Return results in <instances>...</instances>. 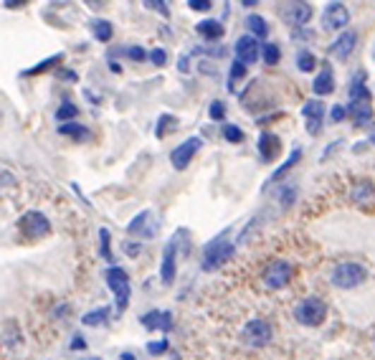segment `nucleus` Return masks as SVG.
I'll return each mask as SVG.
<instances>
[{"label":"nucleus","mask_w":375,"mask_h":360,"mask_svg":"<svg viewBox=\"0 0 375 360\" xmlns=\"http://www.w3.org/2000/svg\"><path fill=\"white\" fill-rule=\"evenodd\" d=\"M124 251H127V256H137V254H140V244H132V241H124Z\"/></svg>","instance_id":"obj_44"},{"label":"nucleus","mask_w":375,"mask_h":360,"mask_svg":"<svg viewBox=\"0 0 375 360\" xmlns=\"http://www.w3.org/2000/svg\"><path fill=\"white\" fill-rule=\"evenodd\" d=\"M370 143L375 145V127H373V130H370Z\"/></svg>","instance_id":"obj_49"},{"label":"nucleus","mask_w":375,"mask_h":360,"mask_svg":"<svg viewBox=\"0 0 375 360\" xmlns=\"http://www.w3.org/2000/svg\"><path fill=\"white\" fill-rule=\"evenodd\" d=\"M246 76V64H241V61H234L231 64V71H228V89L234 92L236 84H239L241 79Z\"/></svg>","instance_id":"obj_27"},{"label":"nucleus","mask_w":375,"mask_h":360,"mask_svg":"<svg viewBox=\"0 0 375 360\" xmlns=\"http://www.w3.org/2000/svg\"><path fill=\"white\" fill-rule=\"evenodd\" d=\"M86 348V342L84 340H81V337L79 335H76L74 337V340H71V350H84Z\"/></svg>","instance_id":"obj_46"},{"label":"nucleus","mask_w":375,"mask_h":360,"mask_svg":"<svg viewBox=\"0 0 375 360\" xmlns=\"http://www.w3.org/2000/svg\"><path fill=\"white\" fill-rule=\"evenodd\" d=\"M86 360H99V358H86Z\"/></svg>","instance_id":"obj_50"},{"label":"nucleus","mask_w":375,"mask_h":360,"mask_svg":"<svg viewBox=\"0 0 375 360\" xmlns=\"http://www.w3.org/2000/svg\"><path fill=\"white\" fill-rule=\"evenodd\" d=\"M350 198L360 211L365 213L375 211V186L370 180H355V186L350 188Z\"/></svg>","instance_id":"obj_10"},{"label":"nucleus","mask_w":375,"mask_h":360,"mask_svg":"<svg viewBox=\"0 0 375 360\" xmlns=\"http://www.w3.org/2000/svg\"><path fill=\"white\" fill-rule=\"evenodd\" d=\"M140 323L148 330H162V332H170L172 330V315L165 310H153L148 315L140 317Z\"/></svg>","instance_id":"obj_18"},{"label":"nucleus","mask_w":375,"mask_h":360,"mask_svg":"<svg viewBox=\"0 0 375 360\" xmlns=\"http://www.w3.org/2000/svg\"><path fill=\"white\" fill-rule=\"evenodd\" d=\"M258 152H261V160L269 162L279 152V137H274L271 132H261L258 135Z\"/></svg>","instance_id":"obj_19"},{"label":"nucleus","mask_w":375,"mask_h":360,"mask_svg":"<svg viewBox=\"0 0 375 360\" xmlns=\"http://www.w3.org/2000/svg\"><path fill=\"white\" fill-rule=\"evenodd\" d=\"M79 114V109H76V104H71V102H64L59 109H56V119L61 124H66V122H71V119Z\"/></svg>","instance_id":"obj_29"},{"label":"nucleus","mask_w":375,"mask_h":360,"mask_svg":"<svg viewBox=\"0 0 375 360\" xmlns=\"http://www.w3.org/2000/svg\"><path fill=\"white\" fill-rule=\"evenodd\" d=\"M150 61H153L155 66H165V64H167L165 49H153V51H150Z\"/></svg>","instance_id":"obj_38"},{"label":"nucleus","mask_w":375,"mask_h":360,"mask_svg":"<svg viewBox=\"0 0 375 360\" xmlns=\"http://www.w3.org/2000/svg\"><path fill=\"white\" fill-rule=\"evenodd\" d=\"M107 284H109L112 294H114V299H117V310L124 312L129 304V274L124 272L122 267H112L109 272H107Z\"/></svg>","instance_id":"obj_6"},{"label":"nucleus","mask_w":375,"mask_h":360,"mask_svg":"<svg viewBox=\"0 0 375 360\" xmlns=\"http://www.w3.org/2000/svg\"><path fill=\"white\" fill-rule=\"evenodd\" d=\"M99 246H102V256H105V259H112V251H109V231H107V229H99Z\"/></svg>","instance_id":"obj_36"},{"label":"nucleus","mask_w":375,"mask_h":360,"mask_svg":"<svg viewBox=\"0 0 375 360\" xmlns=\"http://www.w3.org/2000/svg\"><path fill=\"white\" fill-rule=\"evenodd\" d=\"M370 100L373 94L365 87V71H357V76L350 84V117L355 122V127H365L373 119V107H370Z\"/></svg>","instance_id":"obj_1"},{"label":"nucleus","mask_w":375,"mask_h":360,"mask_svg":"<svg viewBox=\"0 0 375 360\" xmlns=\"http://www.w3.org/2000/svg\"><path fill=\"white\" fill-rule=\"evenodd\" d=\"M261 49H264V46H258V38H254L251 33H249V36H241L234 44L236 61L249 66V64H254L256 59H261Z\"/></svg>","instance_id":"obj_13"},{"label":"nucleus","mask_w":375,"mask_h":360,"mask_svg":"<svg viewBox=\"0 0 375 360\" xmlns=\"http://www.w3.org/2000/svg\"><path fill=\"white\" fill-rule=\"evenodd\" d=\"M282 18L294 28H302L312 18V8L309 3H290V6H282Z\"/></svg>","instance_id":"obj_15"},{"label":"nucleus","mask_w":375,"mask_h":360,"mask_svg":"<svg viewBox=\"0 0 375 360\" xmlns=\"http://www.w3.org/2000/svg\"><path fill=\"white\" fill-rule=\"evenodd\" d=\"M61 54H56V56H51V59H43L41 64H36V66L33 68H28V71H25V74H43V71H46V68H54L56 64H61Z\"/></svg>","instance_id":"obj_32"},{"label":"nucleus","mask_w":375,"mask_h":360,"mask_svg":"<svg viewBox=\"0 0 375 360\" xmlns=\"http://www.w3.org/2000/svg\"><path fill=\"white\" fill-rule=\"evenodd\" d=\"M167 127H175V117H170V114H162V117L157 119V127H155V135H157V137H160V140H162V137L167 135V132H165Z\"/></svg>","instance_id":"obj_33"},{"label":"nucleus","mask_w":375,"mask_h":360,"mask_svg":"<svg viewBox=\"0 0 375 360\" xmlns=\"http://www.w3.org/2000/svg\"><path fill=\"white\" fill-rule=\"evenodd\" d=\"M196 33L198 36L208 38V41H213V38H221L223 36V25L218 23V20H201V23L196 25Z\"/></svg>","instance_id":"obj_23"},{"label":"nucleus","mask_w":375,"mask_h":360,"mask_svg":"<svg viewBox=\"0 0 375 360\" xmlns=\"http://www.w3.org/2000/svg\"><path fill=\"white\" fill-rule=\"evenodd\" d=\"M244 130H241V127H236V124H226V127H223V140H226V143H234V145H239V143H244Z\"/></svg>","instance_id":"obj_31"},{"label":"nucleus","mask_w":375,"mask_h":360,"mask_svg":"<svg viewBox=\"0 0 375 360\" xmlns=\"http://www.w3.org/2000/svg\"><path fill=\"white\" fill-rule=\"evenodd\" d=\"M3 6H6V8H23V6H25V0H6Z\"/></svg>","instance_id":"obj_47"},{"label":"nucleus","mask_w":375,"mask_h":360,"mask_svg":"<svg viewBox=\"0 0 375 360\" xmlns=\"http://www.w3.org/2000/svg\"><path fill=\"white\" fill-rule=\"evenodd\" d=\"M89 28H92L94 38H97V41H102V44L112 41V33H114V25H112L109 20H105V18H94L92 23H89Z\"/></svg>","instance_id":"obj_22"},{"label":"nucleus","mask_w":375,"mask_h":360,"mask_svg":"<svg viewBox=\"0 0 375 360\" xmlns=\"http://www.w3.org/2000/svg\"><path fill=\"white\" fill-rule=\"evenodd\" d=\"M107 317H109V307H99V310L86 312V315L81 317V323L89 325V328H97V325L107 323Z\"/></svg>","instance_id":"obj_26"},{"label":"nucleus","mask_w":375,"mask_h":360,"mask_svg":"<svg viewBox=\"0 0 375 360\" xmlns=\"http://www.w3.org/2000/svg\"><path fill=\"white\" fill-rule=\"evenodd\" d=\"M312 92L317 94V97H327V94L335 92V81H333V71L330 68H322L320 74L314 76V84H312Z\"/></svg>","instance_id":"obj_20"},{"label":"nucleus","mask_w":375,"mask_h":360,"mask_svg":"<svg viewBox=\"0 0 375 360\" xmlns=\"http://www.w3.org/2000/svg\"><path fill=\"white\" fill-rule=\"evenodd\" d=\"M246 28L251 31L254 38H266V36H269V23H266V20L261 18L258 13H251V16H249V18H246Z\"/></svg>","instance_id":"obj_25"},{"label":"nucleus","mask_w":375,"mask_h":360,"mask_svg":"<svg viewBox=\"0 0 375 360\" xmlns=\"http://www.w3.org/2000/svg\"><path fill=\"white\" fill-rule=\"evenodd\" d=\"M292 277H294V267L284 259H274L261 274V280L269 289H284L292 282Z\"/></svg>","instance_id":"obj_5"},{"label":"nucleus","mask_w":375,"mask_h":360,"mask_svg":"<svg viewBox=\"0 0 375 360\" xmlns=\"http://www.w3.org/2000/svg\"><path fill=\"white\" fill-rule=\"evenodd\" d=\"M327 317V304L320 297H307L302 299L294 307V320L304 328H317V325L325 323Z\"/></svg>","instance_id":"obj_3"},{"label":"nucleus","mask_w":375,"mask_h":360,"mask_svg":"<svg viewBox=\"0 0 375 360\" xmlns=\"http://www.w3.org/2000/svg\"><path fill=\"white\" fill-rule=\"evenodd\" d=\"M299 160H302V150L297 148L294 152H292V155L287 157V160H284L277 170H274V175H271V178H269V183H279V180H282V178H287V173H290V170L294 168V165H297V162H299Z\"/></svg>","instance_id":"obj_24"},{"label":"nucleus","mask_w":375,"mask_h":360,"mask_svg":"<svg viewBox=\"0 0 375 360\" xmlns=\"http://www.w3.org/2000/svg\"><path fill=\"white\" fill-rule=\"evenodd\" d=\"M188 8L191 11H198V13H206V11H210V0H188Z\"/></svg>","instance_id":"obj_41"},{"label":"nucleus","mask_w":375,"mask_h":360,"mask_svg":"<svg viewBox=\"0 0 375 360\" xmlns=\"http://www.w3.org/2000/svg\"><path fill=\"white\" fill-rule=\"evenodd\" d=\"M279 200H282L284 208H290V205L294 203V188H292V186H284L282 193H279Z\"/></svg>","instance_id":"obj_37"},{"label":"nucleus","mask_w":375,"mask_h":360,"mask_svg":"<svg viewBox=\"0 0 375 360\" xmlns=\"http://www.w3.org/2000/svg\"><path fill=\"white\" fill-rule=\"evenodd\" d=\"M347 117V109H345V107H340V104H335L333 109H330V122H343V119Z\"/></svg>","instance_id":"obj_40"},{"label":"nucleus","mask_w":375,"mask_h":360,"mask_svg":"<svg viewBox=\"0 0 375 360\" xmlns=\"http://www.w3.org/2000/svg\"><path fill=\"white\" fill-rule=\"evenodd\" d=\"M226 234H228V231L218 234V236H215L213 241H208V246L203 248V269H206V272H210V269H218L223 261H228L231 256H234V244L228 241Z\"/></svg>","instance_id":"obj_2"},{"label":"nucleus","mask_w":375,"mask_h":360,"mask_svg":"<svg viewBox=\"0 0 375 360\" xmlns=\"http://www.w3.org/2000/svg\"><path fill=\"white\" fill-rule=\"evenodd\" d=\"M365 280H368V272H365V267L355 264V261H343V264H338L333 269V284L340 287V289H355Z\"/></svg>","instance_id":"obj_4"},{"label":"nucleus","mask_w":375,"mask_h":360,"mask_svg":"<svg viewBox=\"0 0 375 360\" xmlns=\"http://www.w3.org/2000/svg\"><path fill=\"white\" fill-rule=\"evenodd\" d=\"M148 350H150V355H162V353H167V340L162 337V340L148 342Z\"/></svg>","instance_id":"obj_39"},{"label":"nucleus","mask_w":375,"mask_h":360,"mask_svg":"<svg viewBox=\"0 0 375 360\" xmlns=\"http://www.w3.org/2000/svg\"><path fill=\"white\" fill-rule=\"evenodd\" d=\"M124 56L132 59V61H145V59H150V54H145L142 46H129V49H124Z\"/></svg>","instance_id":"obj_35"},{"label":"nucleus","mask_w":375,"mask_h":360,"mask_svg":"<svg viewBox=\"0 0 375 360\" xmlns=\"http://www.w3.org/2000/svg\"><path fill=\"white\" fill-rule=\"evenodd\" d=\"M160 229V218L155 216V211H140L132 221L127 224V234L132 236H145V239H153Z\"/></svg>","instance_id":"obj_7"},{"label":"nucleus","mask_w":375,"mask_h":360,"mask_svg":"<svg viewBox=\"0 0 375 360\" xmlns=\"http://www.w3.org/2000/svg\"><path fill=\"white\" fill-rule=\"evenodd\" d=\"M347 23H350V11L345 3H330L322 13V28L327 31H340Z\"/></svg>","instance_id":"obj_12"},{"label":"nucleus","mask_w":375,"mask_h":360,"mask_svg":"<svg viewBox=\"0 0 375 360\" xmlns=\"http://www.w3.org/2000/svg\"><path fill=\"white\" fill-rule=\"evenodd\" d=\"M201 148H203V140H201V137H188L185 143H180L178 148L170 152L172 168H175V170H185L188 165H191L193 155H196Z\"/></svg>","instance_id":"obj_9"},{"label":"nucleus","mask_w":375,"mask_h":360,"mask_svg":"<svg viewBox=\"0 0 375 360\" xmlns=\"http://www.w3.org/2000/svg\"><path fill=\"white\" fill-rule=\"evenodd\" d=\"M56 76H61V79H69V81L79 79V76H76L74 71H69V68H56Z\"/></svg>","instance_id":"obj_45"},{"label":"nucleus","mask_w":375,"mask_h":360,"mask_svg":"<svg viewBox=\"0 0 375 360\" xmlns=\"http://www.w3.org/2000/svg\"><path fill=\"white\" fill-rule=\"evenodd\" d=\"M261 59H264L266 66H274V64H279V59H282V49H279L277 44H266L264 49H261Z\"/></svg>","instance_id":"obj_28"},{"label":"nucleus","mask_w":375,"mask_h":360,"mask_svg":"<svg viewBox=\"0 0 375 360\" xmlns=\"http://www.w3.org/2000/svg\"><path fill=\"white\" fill-rule=\"evenodd\" d=\"M145 8H153V11H157V13H162V16H170V11H167V3H162V0H148L145 3Z\"/></svg>","instance_id":"obj_42"},{"label":"nucleus","mask_w":375,"mask_h":360,"mask_svg":"<svg viewBox=\"0 0 375 360\" xmlns=\"http://www.w3.org/2000/svg\"><path fill=\"white\" fill-rule=\"evenodd\" d=\"M314 66H317V59H314V54H309V51H299L297 54V68L299 71H314Z\"/></svg>","instance_id":"obj_30"},{"label":"nucleus","mask_w":375,"mask_h":360,"mask_svg":"<svg viewBox=\"0 0 375 360\" xmlns=\"http://www.w3.org/2000/svg\"><path fill=\"white\" fill-rule=\"evenodd\" d=\"M244 340L251 348H264L271 342V325L266 320H251L244 328Z\"/></svg>","instance_id":"obj_11"},{"label":"nucleus","mask_w":375,"mask_h":360,"mask_svg":"<svg viewBox=\"0 0 375 360\" xmlns=\"http://www.w3.org/2000/svg\"><path fill=\"white\" fill-rule=\"evenodd\" d=\"M175 269H178V244L170 241L162 251V267H160V280L162 284H172L175 280Z\"/></svg>","instance_id":"obj_17"},{"label":"nucleus","mask_w":375,"mask_h":360,"mask_svg":"<svg viewBox=\"0 0 375 360\" xmlns=\"http://www.w3.org/2000/svg\"><path fill=\"white\" fill-rule=\"evenodd\" d=\"M122 360H135V355H132V353H122Z\"/></svg>","instance_id":"obj_48"},{"label":"nucleus","mask_w":375,"mask_h":360,"mask_svg":"<svg viewBox=\"0 0 375 360\" xmlns=\"http://www.w3.org/2000/svg\"><path fill=\"white\" fill-rule=\"evenodd\" d=\"M18 229L23 231L25 236H46V234H51V221L46 216H43L41 211H28L20 216L18 221Z\"/></svg>","instance_id":"obj_8"},{"label":"nucleus","mask_w":375,"mask_h":360,"mask_svg":"<svg viewBox=\"0 0 375 360\" xmlns=\"http://www.w3.org/2000/svg\"><path fill=\"white\" fill-rule=\"evenodd\" d=\"M208 114H210V119H215V122H221V119L226 117V104H223L221 100L210 102V107H208Z\"/></svg>","instance_id":"obj_34"},{"label":"nucleus","mask_w":375,"mask_h":360,"mask_svg":"<svg viewBox=\"0 0 375 360\" xmlns=\"http://www.w3.org/2000/svg\"><path fill=\"white\" fill-rule=\"evenodd\" d=\"M355 46H357V33L355 31H343L338 38H335L333 44H330V56L345 61V59L355 51Z\"/></svg>","instance_id":"obj_16"},{"label":"nucleus","mask_w":375,"mask_h":360,"mask_svg":"<svg viewBox=\"0 0 375 360\" xmlns=\"http://www.w3.org/2000/svg\"><path fill=\"white\" fill-rule=\"evenodd\" d=\"M59 135L86 143V140L92 137V132H89V127H84V124H79V122H66V124H59Z\"/></svg>","instance_id":"obj_21"},{"label":"nucleus","mask_w":375,"mask_h":360,"mask_svg":"<svg viewBox=\"0 0 375 360\" xmlns=\"http://www.w3.org/2000/svg\"><path fill=\"white\" fill-rule=\"evenodd\" d=\"M292 38H297V41H307V38H314V33H307V28H297V31H292Z\"/></svg>","instance_id":"obj_43"},{"label":"nucleus","mask_w":375,"mask_h":360,"mask_svg":"<svg viewBox=\"0 0 375 360\" xmlns=\"http://www.w3.org/2000/svg\"><path fill=\"white\" fill-rule=\"evenodd\" d=\"M302 114L307 119V132L309 135H320L322 132V119H325V104L320 100H309L302 107Z\"/></svg>","instance_id":"obj_14"}]
</instances>
